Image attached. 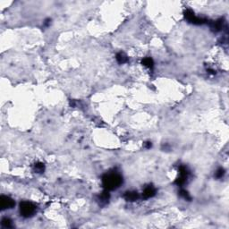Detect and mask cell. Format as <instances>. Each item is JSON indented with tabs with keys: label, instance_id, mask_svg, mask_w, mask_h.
<instances>
[{
	"label": "cell",
	"instance_id": "cell-1",
	"mask_svg": "<svg viewBox=\"0 0 229 229\" xmlns=\"http://www.w3.org/2000/svg\"><path fill=\"white\" fill-rule=\"evenodd\" d=\"M123 184V177L116 172L107 173L102 177V185L105 190L113 191L117 189Z\"/></svg>",
	"mask_w": 229,
	"mask_h": 229
},
{
	"label": "cell",
	"instance_id": "cell-2",
	"mask_svg": "<svg viewBox=\"0 0 229 229\" xmlns=\"http://www.w3.org/2000/svg\"><path fill=\"white\" fill-rule=\"evenodd\" d=\"M36 212V206L30 202H22L20 203V213L24 218H30Z\"/></svg>",
	"mask_w": 229,
	"mask_h": 229
},
{
	"label": "cell",
	"instance_id": "cell-3",
	"mask_svg": "<svg viewBox=\"0 0 229 229\" xmlns=\"http://www.w3.org/2000/svg\"><path fill=\"white\" fill-rule=\"evenodd\" d=\"M189 170L187 169L186 167L181 166L179 167V177L176 178V180L175 181V184L177 185L178 186H181L183 185H185L188 179L189 176Z\"/></svg>",
	"mask_w": 229,
	"mask_h": 229
},
{
	"label": "cell",
	"instance_id": "cell-4",
	"mask_svg": "<svg viewBox=\"0 0 229 229\" xmlns=\"http://www.w3.org/2000/svg\"><path fill=\"white\" fill-rule=\"evenodd\" d=\"M185 18L192 23H194V24H202L205 22V20L204 19H202V18H199L197 17L194 13L190 10V9H187L185 12Z\"/></svg>",
	"mask_w": 229,
	"mask_h": 229
},
{
	"label": "cell",
	"instance_id": "cell-5",
	"mask_svg": "<svg viewBox=\"0 0 229 229\" xmlns=\"http://www.w3.org/2000/svg\"><path fill=\"white\" fill-rule=\"evenodd\" d=\"M15 205V202L14 201L8 197V196H1L0 197V207H1V210H8V209H13Z\"/></svg>",
	"mask_w": 229,
	"mask_h": 229
},
{
	"label": "cell",
	"instance_id": "cell-6",
	"mask_svg": "<svg viewBox=\"0 0 229 229\" xmlns=\"http://www.w3.org/2000/svg\"><path fill=\"white\" fill-rule=\"evenodd\" d=\"M155 194H156V189L152 185H148L147 187L144 188V190L142 192V196L145 199L152 198Z\"/></svg>",
	"mask_w": 229,
	"mask_h": 229
},
{
	"label": "cell",
	"instance_id": "cell-7",
	"mask_svg": "<svg viewBox=\"0 0 229 229\" xmlns=\"http://www.w3.org/2000/svg\"><path fill=\"white\" fill-rule=\"evenodd\" d=\"M124 197L127 202H135L139 199V193L134 191H130V192H126Z\"/></svg>",
	"mask_w": 229,
	"mask_h": 229
},
{
	"label": "cell",
	"instance_id": "cell-8",
	"mask_svg": "<svg viewBox=\"0 0 229 229\" xmlns=\"http://www.w3.org/2000/svg\"><path fill=\"white\" fill-rule=\"evenodd\" d=\"M109 191L107 190H105L100 195H99V201L100 202L101 204H107L110 199V194L108 193Z\"/></svg>",
	"mask_w": 229,
	"mask_h": 229
},
{
	"label": "cell",
	"instance_id": "cell-9",
	"mask_svg": "<svg viewBox=\"0 0 229 229\" xmlns=\"http://www.w3.org/2000/svg\"><path fill=\"white\" fill-rule=\"evenodd\" d=\"M116 60L119 64H125L128 61V57L125 53L120 52L116 55Z\"/></svg>",
	"mask_w": 229,
	"mask_h": 229
},
{
	"label": "cell",
	"instance_id": "cell-10",
	"mask_svg": "<svg viewBox=\"0 0 229 229\" xmlns=\"http://www.w3.org/2000/svg\"><path fill=\"white\" fill-rule=\"evenodd\" d=\"M142 64L150 69H152L153 68V65H154V62L152 60V58L150 57H145L143 60H142Z\"/></svg>",
	"mask_w": 229,
	"mask_h": 229
},
{
	"label": "cell",
	"instance_id": "cell-11",
	"mask_svg": "<svg viewBox=\"0 0 229 229\" xmlns=\"http://www.w3.org/2000/svg\"><path fill=\"white\" fill-rule=\"evenodd\" d=\"M44 170H45V166H44L43 163L38 162V163H36V164L34 165V171H35L36 173L41 174V173L44 172Z\"/></svg>",
	"mask_w": 229,
	"mask_h": 229
},
{
	"label": "cell",
	"instance_id": "cell-12",
	"mask_svg": "<svg viewBox=\"0 0 229 229\" xmlns=\"http://www.w3.org/2000/svg\"><path fill=\"white\" fill-rule=\"evenodd\" d=\"M1 225L2 227L5 228H13V222L10 219L8 218H4L2 219V222H1Z\"/></svg>",
	"mask_w": 229,
	"mask_h": 229
},
{
	"label": "cell",
	"instance_id": "cell-13",
	"mask_svg": "<svg viewBox=\"0 0 229 229\" xmlns=\"http://www.w3.org/2000/svg\"><path fill=\"white\" fill-rule=\"evenodd\" d=\"M222 27H223V21H222L221 19L217 21H215V22H213V24H212V29H214L216 31L220 30L222 29Z\"/></svg>",
	"mask_w": 229,
	"mask_h": 229
},
{
	"label": "cell",
	"instance_id": "cell-14",
	"mask_svg": "<svg viewBox=\"0 0 229 229\" xmlns=\"http://www.w3.org/2000/svg\"><path fill=\"white\" fill-rule=\"evenodd\" d=\"M179 194H180V196H181L182 198H184V199L186 200V201H191V200H192V198H191L189 193H188L187 191H185V190H181L180 193H179Z\"/></svg>",
	"mask_w": 229,
	"mask_h": 229
},
{
	"label": "cell",
	"instance_id": "cell-15",
	"mask_svg": "<svg viewBox=\"0 0 229 229\" xmlns=\"http://www.w3.org/2000/svg\"><path fill=\"white\" fill-rule=\"evenodd\" d=\"M224 175H225V169L222 168V167H220V168H219V169L216 171L215 176H216L217 178H222V177L224 176Z\"/></svg>",
	"mask_w": 229,
	"mask_h": 229
},
{
	"label": "cell",
	"instance_id": "cell-16",
	"mask_svg": "<svg viewBox=\"0 0 229 229\" xmlns=\"http://www.w3.org/2000/svg\"><path fill=\"white\" fill-rule=\"evenodd\" d=\"M144 147H145L146 149H150V148H151V142H145V143H144Z\"/></svg>",
	"mask_w": 229,
	"mask_h": 229
}]
</instances>
